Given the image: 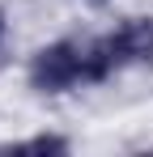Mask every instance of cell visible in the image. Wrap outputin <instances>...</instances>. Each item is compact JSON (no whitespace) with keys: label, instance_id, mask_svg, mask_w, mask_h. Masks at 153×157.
Segmentation results:
<instances>
[{"label":"cell","instance_id":"obj_1","mask_svg":"<svg viewBox=\"0 0 153 157\" xmlns=\"http://www.w3.org/2000/svg\"><path fill=\"white\" fill-rule=\"evenodd\" d=\"M30 85L38 94H64L73 85H89V72H85V43H73V38H60L30 59Z\"/></svg>","mask_w":153,"mask_h":157},{"label":"cell","instance_id":"obj_2","mask_svg":"<svg viewBox=\"0 0 153 157\" xmlns=\"http://www.w3.org/2000/svg\"><path fill=\"white\" fill-rule=\"evenodd\" d=\"M102 47H106V55H111L115 68L149 64L153 59V17H128L124 26L102 34Z\"/></svg>","mask_w":153,"mask_h":157},{"label":"cell","instance_id":"obj_3","mask_svg":"<svg viewBox=\"0 0 153 157\" xmlns=\"http://www.w3.org/2000/svg\"><path fill=\"white\" fill-rule=\"evenodd\" d=\"M4 153H68V140L64 136H30L17 144H0Z\"/></svg>","mask_w":153,"mask_h":157},{"label":"cell","instance_id":"obj_4","mask_svg":"<svg viewBox=\"0 0 153 157\" xmlns=\"http://www.w3.org/2000/svg\"><path fill=\"white\" fill-rule=\"evenodd\" d=\"M0 38H4V13H0Z\"/></svg>","mask_w":153,"mask_h":157}]
</instances>
